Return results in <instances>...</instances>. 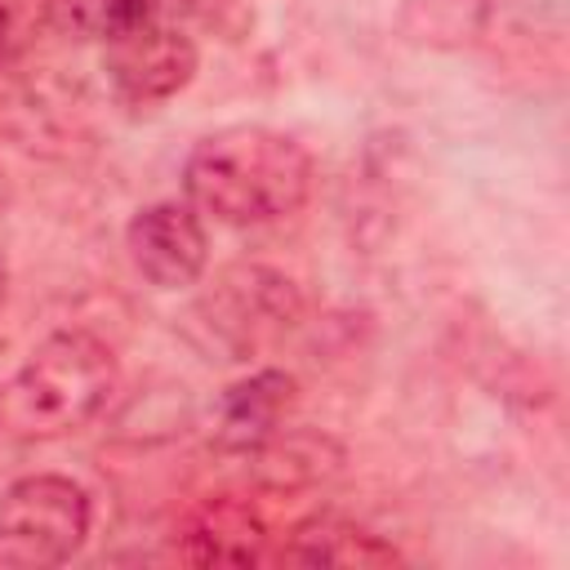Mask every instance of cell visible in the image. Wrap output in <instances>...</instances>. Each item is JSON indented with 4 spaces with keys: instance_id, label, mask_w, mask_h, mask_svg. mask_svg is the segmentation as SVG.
<instances>
[{
    "instance_id": "cell-1",
    "label": "cell",
    "mask_w": 570,
    "mask_h": 570,
    "mask_svg": "<svg viewBox=\"0 0 570 570\" xmlns=\"http://www.w3.org/2000/svg\"><path fill=\"white\" fill-rule=\"evenodd\" d=\"M312 183V151L272 125H223L183 160L187 200L227 227H267L298 214Z\"/></svg>"
},
{
    "instance_id": "cell-4",
    "label": "cell",
    "mask_w": 570,
    "mask_h": 570,
    "mask_svg": "<svg viewBox=\"0 0 570 570\" xmlns=\"http://www.w3.org/2000/svg\"><path fill=\"white\" fill-rule=\"evenodd\" d=\"M196 316L218 347L249 361L303 321V289L267 263H227L196 298Z\"/></svg>"
},
{
    "instance_id": "cell-9",
    "label": "cell",
    "mask_w": 570,
    "mask_h": 570,
    "mask_svg": "<svg viewBox=\"0 0 570 570\" xmlns=\"http://www.w3.org/2000/svg\"><path fill=\"white\" fill-rule=\"evenodd\" d=\"M294 410H298V379L294 374H285V370H254V374L236 379L218 396V410H214L218 450L245 454L249 445H258L263 436L285 428Z\"/></svg>"
},
{
    "instance_id": "cell-11",
    "label": "cell",
    "mask_w": 570,
    "mask_h": 570,
    "mask_svg": "<svg viewBox=\"0 0 570 570\" xmlns=\"http://www.w3.org/2000/svg\"><path fill=\"white\" fill-rule=\"evenodd\" d=\"M490 0H401L396 27L405 40L428 49H463L476 45L490 27Z\"/></svg>"
},
{
    "instance_id": "cell-8",
    "label": "cell",
    "mask_w": 570,
    "mask_h": 570,
    "mask_svg": "<svg viewBox=\"0 0 570 570\" xmlns=\"http://www.w3.org/2000/svg\"><path fill=\"white\" fill-rule=\"evenodd\" d=\"M276 566H352V570H374V566H396L401 552L392 539L374 534L370 525L338 517V512H312L294 521L285 534H276L272 548Z\"/></svg>"
},
{
    "instance_id": "cell-7",
    "label": "cell",
    "mask_w": 570,
    "mask_h": 570,
    "mask_svg": "<svg viewBox=\"0 0 570 570\" xmlns=\"http://www.w3.org/2000/svg\"><path fill=\"white\" fill-rule=\"evenodd\" d=\"M276 530L249 494H209L178 521L174 552L191 566H263L272 561Z\"/></svg>"
},
{
    "instance_id": "cell-14",
    "label": "cell",
    "mask_w": 570,
    "mask_h": 570,
    "mask_svg": "<svg viewBox=\"0 0 570 570\" xmlns=\"http://www.w3.org/2000/svg\"><path fill=\"white\" fill-rule=\"evenodd\" d=\"M9 298V263H4V254H0V303Z\"/></svg>"
},
{
    "instance_id": "cell-13",
    "label": "cell",
    "mask_w": 570,
    "mask_h": 570,
    "mask_svg": "<svg viewBox=\"0 0 570 570\" xmlns=\"http://www.w3.org/2000/svg\"><path fill=\"white\" fill-rule=\"evenodd\" d=\"M151 4L156 0H53V22L76 31V36L107 40L111 31H120L125 22H134Z\"/></svg>"
},
{
    "instance_id": "cell-10",
    "label": "cell",
    "mask_w": 570,
    "mask_h": 570,
    "mask_svg": "<svg viewBox=\"0 0 570 570\" xmlns=\"http://www.w3.org/2000/svg\"><path fill=\"white\" fill-rule=\"evenodd\" d=\"M240 459L249 463V472L263 490L285 494V490H303V485H316L330 472H338L343 450L325 432H307V428L285 423L272 436H263L258 445H249Z\"/></svg>"
},
{
    "instance_id": "cell-12",
    "label": "cell",
    "mask_w": 570,
    "mask_h": 570,
    "mask_svg": "<svg viewBox=\"0 0 570 570\" xmlns=\"http://www.w3.org/2000/svg\"><path fill=\"white\" fill-rule=\"evenodd\" d=\"M53 27V0H0V71L18 67Z\"/></svg>"
},
{
    "instance_id": "cell-6",
    "label": "cell",
    "mask_w": 570,
    "mask_h": 570,
    "mask_svg": "<svg viewBox=\"0 0 570 570\" xmlns=\"http://www.w3.org/2000/svg\"><path fill=\"white\" fill-rule=\"evenodd\" d=\"M125 249L134 272L156 289L200 285L209 267L205 214L191 200H151L125 223Z\"/></svg>"
},
{
    "instance_id": "cell-2",
    "label": "cell",
    "mask_w": 570,
    "mask_h": 570,
    "mask_svg": "<svg viewBox=\"0 0 570 570\" xmlns=\"http://www.w3.org/2000/svg\"><path fill=\"white\" fill-rule=\"evenodd\" d=\"M116 392V352L89 330H53L0 383V432L18 441H62L89 428Z\"/></svg>"
},
{
    "instance_id": "cell-3",
    "label": "cell",
    "mask_w": 570,
    "mask_h": 570,
    "mask_svg": "<svg viewBox=\"0 0 570 570\" xmlns=\"http://www.w3.org/2000/svg\"><path fill=\"white\" fill-rule=\"evenodd\" d=\"M89 530V490L62 472H27L0 490V566H62L85 548Z\"/></svg>"
},
{
    "instance_id": "cell-15",
    "label": "cell",
    "mask_w": 570,
    "mask_h": 570,
    "mask_svg": "<svg viewBox=\"0 0 570 570\" xmlns=\"http://www.w3.org/2000/svg\"><path fill=\"white\" fill-rule=\"evenodd\" d=\"M0 205H4V174H0Z\"/></svg>"
},
{
    "instance_id": "cell-5",
    "label": "cell",
    "mask_w": 570,
    "mask_h": 570,
    "mask_svg": "<svg viewBox=\"0 0 570 570\" xmlns=\"http://www.w3.org/2000/svg\"><path fill=\"white\" fill-rule=\"evenodd\" d=\"M196 67H200L196 40L174 18H165L160 4H151L147 13H138L134 22H125L102 40L107 85L120 102L134 107H156L178 98L196 80Z\"/></svg>"
}]
</instances>
